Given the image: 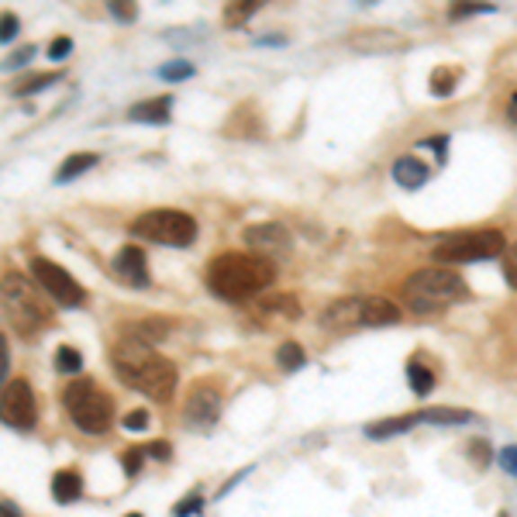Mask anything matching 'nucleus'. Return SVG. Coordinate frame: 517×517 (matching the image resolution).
<instances>
[{"mask_svg": "<svg viewBox=\"0 0 517 517\" xmlns=\"http://www.w3.org/2000/svg\"><path fill=\"white\" fill-rule=\"evenodd\" d=\"M263 310H283V314H287V317H293V314H300V304H297V300H293V297H266V300H263Z\"/></svg>", "mask_w": 517, "mask_h": 517, "instance_id": "nucleus-27", "label": "nucleus"}, {"mask_svg": "<svg viewBox=\"0 0 517 517\" xmlns=\"http://www.w3.org/2000/svg\"><path fill=\"white\" fill-rule=\"evenodd\" d=\"M404 304L414 314H434V310L452 308L455 300L466 297V283L452 269H421L404 283Z\"/></svg>", "mask_w": 517, "mask_h": 517, "instance_id": "nucleus-4", "label": "nucleus"}, {"mask_svg": "<svg viewBox=\"0 0 517 517\" xmlns=\"http://www.w3.org/2000/svg\"><path fill=\"white\" fill-rule=\"evenodd\" d=\"M276 266L269 255H252V252H225L207 266V287L221 300H248L259 290L272 287Z\"/></svg>", "mask_w": 517, "mask_h": 517, "instance_id": "nucleus-2", "label": "nucleus"}, {"mask_svg": "<svg viewBox=\"0 0 517 517\" xmlns=\"http://www.w3.org/2000/svg\"><path fill=\"white\" fill-rule=\"evenodd\" d=\"M83 494V479L76 469H62V473L52 476V496L59 500L62 507H69V504H76Z\"/></svg>", "mask_w": 517, "mask_h": 517, "instance_id": "nucleus-16", "label": "nucleus"}, {"mask_svg": "<svg viewBox=\"0 0 517 517\" xmlns=\"http://www.w3.org/2000/svg\"><path fill=\"white\" fill-rule=\"evenodd\" d=\"M407 379H411V387L417 397H424V393L432 390V383H434V376L421 362H407Z\"/></svg>", "mask_w": 517, "mask_h": 517, "instance_id": "nucleus-23", "label": "nucleus"}, {"mask_svg": "<svg viewBox=\"0 0 517 517\" xmlns=\"http://www.w3.org/2000/svg\"><path fill=\"white\" fill-rule=\"evenodd\" d=\"M507 111H511V121L517 124V90H514V97H511V107H507Z\"/></svg>", "mask_w": 517, "mask_h": 517, "instance_id": "nucleus-42", "label": "nucleus"}, {"mask_svg": "<svg viewBox=\"0 0 517 517\" xmlns=\"http://www.w3.org/2000/svg\"><path fill=\"white\" fill-rule=\"evenodd\" d=\"M500 466H504V473L517 476V445H511V449L500 452Z\"/></svg>", "mask_w": 517, "mask_h": 517, "instance_id": "nucleus-38", "label": "nucleus"}, {"mask_svg": "<svg viewBox=\"0 0 517 517\" xmlns=\"http://www.w3.org/2000/svg\"><path fill=\"white\" fill-rule=\"evenodd\" d=\"M276 362H280V370L283 372H293L304 366V349L297 345V342H283L280 349H276Z\"/></svg>", "mask_w": 517, "mask_h": 517, "instance_id": "nucleus-21", "label": "nucleus"}, {"mask_svg": "<svg viewBox=\"0 0 517 517\" xmlns=\"http://www.w3.org/2000/svg\"><path fill=\"white\" fill-rule=\"evenodd\" d=\"M59 80H62V73H41V76H31L28 83H18L14 94L28 97V94H39V90H45V86H52V83H59Z\"/></svg>", "mask_w": 517, "mask_h": 517, "instance_id": "nucleus-25", "label": "nucleus"}, {"mask_svg": "<svg viewBox=\"0 0 517 517\" xmlns=\"http://www.w3.org/2000/svg\"><path fill=\"white\" fill-rule=\"evenodd\" d=\"M62 407L69 414V421L86 434H103L111 428L114 417V404L103 390H97V383L90 379H76L62 390Z\"/></svg>", "mask_w": 517, "mask_h": 517, "instance_id": "nucleus-5", "label": "nucleus"}, {"mask_svg": "<svg viewBox=\"0 0 517 517\" xmlns=\"http://www.w3.org/2000/svg\"><path fill=\"white\" fill-rule=\"evenodd\" d=\"M21 31V21L14 11H0V41H14V35Z\"/></svg>", "mask_w": 517, "mask_h": 517, "instance_id": "nucleus-28", "label": "nucleus"}, {"mask_svg": "<svg viewBox=\"0 0 517 517\" xmlns=\"http://www.w3.org/2000/svg\"><path fill=\"white\" fill-rule=\"evenodd\" d=\"M124 432H145L148 428V411H131L124 414Z\"/></svg>", "mask_w": 517, "mask_h": 517, "instance_id": "nucleus-32", "label": "nucleus"}, {"mask_svg": "<svg viewBox=\"0 0 517 517\" xmlns=\"http://www.w3.org/2000/svg\"><path fill=\"white\" fill-rule=\"evenodd\" d=\"M504 276H507V283L517 290V245H511L504 252Z\"/></svg>", "mask_w": 517, "mask_h": 517, "instance_id": "nucleus-31", "label": "nucleus"}, {"mask_svg": "<svg viewBox=\"0 0 517 517\" xmlns=\"http://www.w3.org/2000/svg\"><path fill=\"white\" fill-rule=\"evenodd\" d=\"M69 52H73V41L69 39H56L49 45V59H66Z\"/></svg>", "mask_w": 517, "mask_h": 517, "instance_id": "nucleus-36", "label": "nucleus"}, {"mask_svg": "<svg viewBox=\"0 0 517 517\" xmlns=\"http://www.w3.org/2000/svg\"><path fill=\"white\" fill-rule=\"evenodd\" d=\"M259 11V0H248V4H227L225 7V24H242V21H248L252 14Z\"/></svg>", "mask_w": 517, "mask_h": 517, "instance_id": "nucleus-24", "label": "nucleus"}, {"mask_svg": "<svg viewBox=\"0 0 517 517\" xmlns=\"http://www.w3.org/2000/svg\"><path fill=\"white\" fill-rule=\"evenodd\" d=\"M414 424H421V421H417V414H407V417H393V421L370 424V428H366V434H370V438H390V434L411 432Z\"/></svg>", "mask_w": 517, "mask_h": 517, "instance_id": "nucleus-20", "label": "nucleus"}, {"mask_svg": "<svg viewBox=\"0 0 517 517\" xmlns=\"http://www.w3.org/2000/svg\"><path fill=\"white\" fill-rule=\"evenodd\" d=\"M452 83H455V69H434L432 73V90L434 94H452Z\"/></svg>", "mask_w": 517, "mask_h": 517, "instance_id": "nucleus-29", "label": "nucleus"}, {"mask_svg": "<svg viewBox=\"0 0 517 517\" xmlns=\"http://www.w3.org/2000/svg\"><path fill=\"white\" fill-rule=\"evenodd\" d=\"M7 370H11V345H7V338L0 334V387H4V379H7Z\"/></svg>", "mask_w": 517, "mask_h": 517, "instance_id": "nucleus-35", "label": "nucleus"}, {"mask_svg": "<svg viewBox=\"0 0 517 517\" xmlns=\"http://www.w3.org/2000/svg\"><path fill=\"white\" fill-rule=\"evenodd\" d=\"M165 331H169V321H159V317H148V321H138V325H131V338H138L145 345H156V342H163Z\"/></svg>", "mask_w": 517, "mask_h": 517, "instance_id": "nucleus-19", "label": "nucleus"}, {"mask_svg": "<svg viewBox=\"0 0 517 517\" xmlns=\"http://www.w3.org/2000/svg\"><path fill=\"white\" fill-rule=\"evenodd\" d=\"M159 76H163V80H190V76H193V66L186 59L165 62V66H159Z\"/></svg>", "mask_w": 517, "mask_h": 517, "instance_id": "nucleus-26", "label": "nucleus"}, {"mask_svg": "<svg viewBox=\"0 0 517 517\" xmlns=\"http://www.w3.org/2000/svg\"><path fill=\"white\" fill-rule=\"evenodd\" d=\"M142 459H145V449H135V452L124 455V473L135 476L138 469H142Z\"/></svg>", "mask_w": 517, "mask_h": 517, "instance_id": "nucleus-37", "label": "nucleus"}, {"mask_svg": "<svg viewBox=\"0 0 517 517\" xmlns=\"http://www.w3.org/2000/svg\"><path fill=\"white\" fill-rule=\"evenodd\" d=\"M145 455H156V459H169V445H165V441H152V445L145 449Z\"/></svg>", "mask_w": 517, "mask_h": 517, "instance_id": "nucleus-40", "label": "nucleus"}, {"mask_svg": "<svg viewBox=\"0 0 517 517\" xmlns=\"http://www.w3.org/2000/svg\"><path fill=\"white\" fill-rule=\"evenodd\" d=\"M500 517H507V514H500Z\"/></svg>", "mask_w": 517, "mask_h": 517, "instance_id": "nucleus-44", "label": "nucleus"}, {"mask_svg": "<svg viewBox=\"0 0 517 517\" xmlns=\"http://www.w3.org/2000/svg\"><path fill=\"white\" fill-rule=\"evenodd\" d=\"M169 111H173V97H152V101L131 103V107H128V118L142 124H165L169 121Z\"/></svg>", "mask_w": 517, "mask_h": 517, "instance_id": "nucleus-15", "label": "nucleus"}, {"mask_svg": "<svg viewBox=\"0 0 517 517\" xmlns=\"http://www.w3.org/2000/svg\"><path fill=\"white\" fill-rule=\"evenodd\" d=\"M128 517H142V514H128Z\"/></svg>", "mask_w": 517, "mask_h": 517, "instance_id": "nucleus-43", "label": "nucleus"}, {"mask_svg": "<svg viewBox=\"0 0 517 517\" xmlns=\"http://www.w3.org/2000/svg\"><path fill=\"white\" fill-rule=\"evenodd\" d=\"M114 272L121 276L128 287H148V259L138 245H124L114 255Z\"/></svg>", "mask_w": 517, "mask_h": 517, "instance_id": "nucleus-11", "label": "nucleus"}, {"mask_svg": "<svg viewBox=\"0 0 517 517\" xmlns=\"http://www.w3.org/2000/svg\"><path fill=\"white\" fill-rule=\"evenodd\" d=\"M107 11H111L118 21H135V14H138V11H135V4H128V0H111V4H107Z\"/></svg>", "mask_w": 517, "mask_h": 517, "instance_id": "nucleus-30", "label": "nucleus"}, {"mask_svg": "<svg viewBox=\"0 0 517 517\" xmlns=\"http://www.w3.org/2000/svg\"><path fill=\"white\" fill-rule=\"evenodd\" d=\"M221 417V390L210 383V379H197L190 387V397H186L183 407V421L190 432H210Z\"/></svg>", "mask_w": 517, "mask_h": 517, "instance_id": "nucleus-10", "label": "nucleus"}, {"mask_svg": "<svg viewBox=\"0 0 517 517\" xmlns=\"http://www.w3.org/2000/svg\"><path fill=\"white\" fill-rule=\"evenodd\" d=\"M111 366H114L124 387L145 393L152 400H169L173 390H176V366L169 359H163L159 352H152V345H145L131 334H124L114 345Z\"/></svg>", "mask_w": 517, "mask_h": 517, "instance_id": "nucleus-1", "label": "nucleus"}, {"mask_svg": "<svg viewBox=\"0 0 517 517\" xmlns=\"http://www.w3.org/2000/svg\"><path fill=\"white\" fill-rule=\"evenodd\" d=\"M245 245L255 248V252H287L290 248V231L276 221H263V225L245 227Z\"/></svg>", "mask_w": 517, "mask_h": 517, "instance_id": "nucleus-12", "label": "nucleus"}, {"mask_svg": "<svg viewBox=\"0 0 517 517\" xmlns=\"http://www.w3.org/2000/svg\"><path fill=\"white\" fill-rule=\"evenodd\" d=\"M507 252V242L496 227H479V231H459V235H449L434 245V263H449V266H459V263H483V259H496Z\"/></svg>", "mask_w": 517, "mask_h": 517, "instance_id": "nucleus-6", "label": "nucleus"}, {"mask_svg": "<svg viewBox=\"0 0 517 517\" xmlns=\"http://www.w3.org/2000/svg\"><path fill=\"white\" fill-rule=\"evenodd\" d=\"M0 421L14 432H31L39 421V404L28 379H14L0 390Z\"/></svg>", "mask_w": 517, "mask_h": 517, "instance_id": "nucleus-9", "label": "nucleus"}, {"mask_svg": "<svg viewBox=\"0 0 517 517\" xmlns=\"http://www.w3.org/2000/svg\"><path fill=\"white\" fill-rule=\"evenodd\" d=\"M0 310L7 317V325L18 331L21 338H39L41 331L49 328L52 314L45 308V300L39 297L35 283L21 272H7L0 280Z\"/></svg>", "mask_w": 517, "mask_h": 517, "instance_id": "nucleus-3", "label": "nucleus"}, {"mask_svg": "<svg viewBox=\"0 0 517 517\" xmlns=\"http://www.w3.org/2000/svg\"><path fill=\"white\" fill-rule=\"evenodd\" d=\"M131 231L145 238V242H156V245H173L186 248L197 238V221L186 214V210H173V207H159V210H145L135 218Z\"/></svg>", "mask_w": 517, "mask_h": 517, "instance_id": "nucleus-7", "label": "nucleus"}, {"mask_svg": "<svg viewBox=\"0 0 517 517\" xmlns=\"http://www.w3.org/2000/svg\"><path fill=\"white\" fill-rule=\"evenodd\" d=\"M101 163V156L97 152H76V156H69L66 163L59 165V173H56V183H69V180H76V176H83L86 169H94V165Z\"/></svg>", "mask_w": 517, "mask_h": 517, "instance_id": "nucleus-18", "label": "nucleus"}, {"mask_svg": "<svg viewBox=\"0 0 517 517\" xmlns=\"http://www.w3.org/2000/svg\"><path fill=\"white\" fill-rule=\"evenodd\" d=\"M0 517H24L18 511V507H14V504H7V500H0Z\"/></svg>", "mask_w": 517, "mask_h": 517, "instance_id": "nucleus-41", "label": "nucleus"}, {"mask_svg": "<svg viewBox=\"0 0 517 517\" xmlns=\"http://www.w3.org/2000/svg\"><path fill=\"white\" fill-rule=\"evenodd\" d=\"M31 280H35L39 290H45L59 308H80L83 300H86V290H83L59 263H52V259L35 255V259H31Z\"/></svg>", "mask_w": 517, "mask_h": 517, "instance_id": "nucleus-8", "label": "nucleus"}, {"mask_svg": "<svg viewBox=\"0 0 517 517\" xmlns=\"http://www.w3.org/2000/svg\"><path fill=\"white\" fill-rule=\"evenodd\" d=\"M35 56V45H24V49H18V52H11L7 59H4V69H21L24 62Z\"/></svg>", "mask_w": 517, "mask_h": 517, "instance_id": "nucleus-33", "label": "nucleus"}, {"mask_svg": "<svg viewBox=\"0 0 517 517\" xmlns=\"http://www.w3.org/2000/svg\"><path fill=\"white\" fill-rule=\"evenodd\" d=\"M325 321L338 331L352 328V325H362V300H338V304L328 310Z\"/></svg>", "mask_w": 517, "mask_h": 517, "instance_id": "nucleus-17", "label": "nucleus"}, {"mask_svg": "<svg viewBox=\"0 0 517 517\" xmlns=\"http://www.w3.org/2000/svg\"><path fill=\"white\" fill-rule=\"evenodd\" d=\"M494 11L490 4H469V7H452V18H469V14H486Z\"/></svg>", "mask_w": 517, "mask_h": 517, "instance_id": "nucleus-39", "label": "nucleus"}, {"mask_svg": "<svg viewBox=\"0 0 517 517\" xmlns=\"http://www.w3.org/2000/svg\"><path fill=\"white\" fill-rule=\"evenodd\" d=\"M197 511H201V496L193 494V496H186L183 504L173 507V517H190V514H197Z\"/></svg>", "mask_w": 517, "mask_h": 517, "instance_id": "nucleus-34", "label": "nucleus"}, {"mask_svg": "<svg viewBox=\"0 0 517 517\" xmlns=\"http://www.w3.org/2000/svg\"><path fill=\"white\" fill-rule=\"evenodd\" d=\"M400 321V308L383 300V297H366L362 300V325L366 328H379V325H397Z\"/></svg>", "mask_w": 517, "mask_h": 517, "instance_id": "nucleus-14", "label": "nucleus"}, {"mask_svg": "<svg viewBox=\"0 0 517 517\" xmlns=\"http://www.w3.org/2000/svg\"><path fill=\"white\" fill-rule=\"evenodd\" d=\"M56 370L69 372V376H76V372L83 370L80 349H73V345H59V349H56Z\"/></svg>", "mask_w": 517, "mask_h": 517, "instance_id": "nucleus-22", "label": "nucleus"}, {"mask_svg": "<svg viewBox=\"0 0 517 517\" xmlns=\"http://www.w3.org/2000/svg\"><path fill=\"white\" fill-rule=\"evenodd\" d=\"M393 180L404 186V190H417V186H424L432 180V169L421 163V159H414V156H404V159L393 163Z\"/></svg>", "mask_w": 517, "mask_h": 517, "instance_id": "nucleus-13", "label": "nucleus"}]
</instances>
